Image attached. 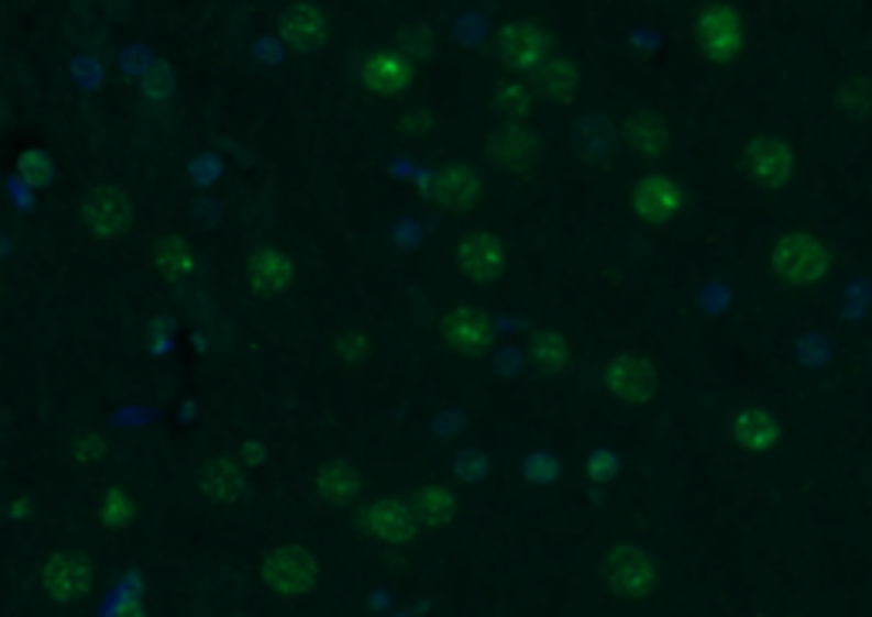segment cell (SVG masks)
Segmentation results:
<instances>
[{"instance_id":"21","label":"cell","mask_w":872,"mask_h":617,"mask_svg":"<svg viewBox=\"0 0 872 617\" xmlns=\"http://www.w3.org/2000/svg\"><path fill=\"white\" fill-rule=\"evenodd\" d=\"M294 280V263L276 250H256L250 256V284L256 294H276Z\"/></svg>"},{"instance_id":"2","label":"cell","mask_w":872,"mask_h":617,"mask_svg":"<svg viewBox=\"0 0 872 617\" xmlns=\"http://www.w3.org/2000/svg\"><path fill=\"white\" fill-rule=\"evenodd\" d=\"M604 580H607V587H610L614 597L641 601L658 584V566H654V560L644 550H638V546L617 542V546H610V553L604 557Z\"/></svg>"},{"instance_id":"4","label":"cell","mask_w":872,"mask_h":617,"mask_svg":"<svg viewBox=\"0 0 872 617\" xmlns=\"http://www.w3.org/2000/svg\"><path fill=\"white\" fill-rule=\"evenodd\" d=\"M318 560L300 546H276L263 560V580L273 594L280 597H303L318 587Z\"/></svg>"},{"instance_id":"25","label":"cell","mask_w":872,"mask_h":617,"mask_svg":"<svg viewBox=\"0 0 872 617\" xmlns=\"http://www.w3.org/2000/svg\"><path fill=\"white\" fill-rule=\"evenodd\" d=\"M536 110V92L529 82L521 79H508L495 89V113L505 123H526Z\"/></svg>"},{"instance_id":"40","label":"cell","mask_w":872,"mask_h":617,"mask_svg":"<svg viewBox=\"0 0 872 617\" xmlns=\"http://www.w3.org/2000/svg\"><path fill=\"white\" fill-rule=\"evenodd\" d=\"M113 617H144V604L141 601H123Z\"/></svg>"},{"instance_id":"29","label":"cell","mask_w":872,"mask_h":617,"mask_svg":"<svg viewBox=\"0 0 872 617\" xmlns=\"http://www.w3.org/2000/svg\"><path fill=\"white\" fill-rule=\"evenodd\" d=\"M99 516H102V526L107 529H126L133 522V502L123 492V485H110V492L102 495Z\"/></svg>"},{"instance_id":"28","label":"cell","mask_w":872,"mask_h":617,"mask_svg":"<svg viewBox=\"0 0 872 617\" xmlns=\"http://www.w3.org/2000/svg\"><path fill=\"white\" fill-rule=\"evenodd\" d=\"M835 102H839V110L852 120L872 117V82L865 76L846 79L839 89H835Z\"/></svg>"},{"instance_id":"11","label":"cell","mask_w":872,"mask_h":617,"mask_svg":"<svg viewBox=\"0 0 872 617\" xmlns=\"http://www.w3.org/2000/svg\"><path fill=\"white\" fill-rule=\"evenodd\" d=\"M682 209V188L665 170H648L634 185V212L644 225L661 229L669 225Z\"/></svg>"},{"instance_id":"1","label":"cell","mask_w":872,"mask_h":617,"mask_svg":"<svg viewBox=\"0 0 872 617\" xmlns=\"http://www.w3.org/2000/svg\"><path fill=\"white\" fill-rule=\"evenodd\" d=\"M771 263H774V273L791 284V287H812L818 284L828 266H831V256L825 250V243L808 232V229H791L784 232L777 243H774V253H771Z\"/></svg>"},{"instance_id":"24","label":"cell","mask_w":872,"mask_h":617,"mask_svg":"<svg viewBox=\"0 0 872 617\" xmlns=\"http://www.w3.org/2000/svg\"><path fill=\"white\" fill-rule=\"evenodd\" d=\"M358 488H362V482H358L355 467L347 461H331L318 474V498L321 502H331V505L352 502L358 495Z\"/></svg>"},{"instance_id":"30","label":"cell","mask_w":872,"mask_h":617,"mask_svg":"<svg viewBox=\"0 0 872 617\" xmlns=\"http://www.w3.org/2000/svg\"><path fill=\"white\" fill-rule=\"evenodd\" d=\"M18 175H21V181L31 185V188H48V185L55 181V164H52V157L42 154V151H24V154L18 157Z\"/></svg>"},{"instance_id":"31","label":"cell","mask_w":872,"mask_h":617,"mask_svg":"<svg viewBox=\"0 0 872 617\" xmlns=\"http://www.w3.org/2000/svg\"><path fill=\"white\" fill-rule=\"evenodd\" d=\"M399 55L409 62V58H430L433 55V31L423 24V21H409L402 31H399Z\"/></svg>"},{"instance_id":"37","label":"cell","mask_w":872,"mask_h":617,"mask_svg":"<svg viewBox=\"0 0 872 617\" xmlns=\"http://www.w3.org/2000/svg\"><path fill=\"white\" fill-rule=\"evenodd\" d=\"M99 454H102V440H99V437L86 433V437H79V440H76V458H79L82 464L96 461Z\"/></svg>"},{"instance_id":"19","label":"cell","mask_w":872,"mask_h":617,"mask_svg":"<svg viewBox=\"0 0 872 617\" xmlns=\"http://www.w3.org/2000/svg\"><path fill=\"white\" fill-rule=\"evenodd\" d=\"M623 144L641 157H661L669 151V123L654 110H634L623 120Z\"/></svg>"},{"instance_id":"14","label":"cell","mask_w":872,"mask_h":617,"mask_svg":"<svg viewBox=\"0 0 872 617\" xmlns=\"http://www.w3.org/2000/svg\"><path fill=\"white\" fill-rule=\"evenodd\" d=\"M280 38L297 55L321 52L324 42H328V18H324V11L313 8V4H294V8H287L280 14Z\"/></svg>"},{"instance_id":"23","label":"cell","mask_w":872,"mask_h":617,"mask_svg":"<svg viewBox=\"0 0 872 617\" xmlns=\"http://www.w3.org/2000/svg\"><path fill=\"white\" fill-rule=\"evenodd\" d=\"M409 508L416 522H427V526H443L453 519V511H457V498H453L450 488H440V485H427V488H416L409 495Z\"/></svg>"},{"instance_id":"12","label":"cell","mask_w":872,"mask_h":617,"mask_svg":"<svg viewBox=\"0 0 872 617\" xmlns=\"http://www.w3.org/2000/svg\"><path fill=\"white\" fill-rule=\"evenodd\" d=\"M92 580H96L92 563L79 553H52L48 563L42 566V587L58 604L82 601L92 591Z\"/></svg>"},{"instance_id":"36","label":"cell","mask_w":872,"mask_h":617,"mask_svg":"<svg viewBox=\"0 0 872 617\" xmlns=\"http://www.w3.org/2000/svg\"><path fill=\"white\" fill-rule=\"evenodd\" d=\"M453 467H457V474L464 477V482H477V477L484 474V458L477 451H461L457 464H453Z\"/></svg>"},{"instance_id":"3","label":"cell","mask_w":872,"mask_h":617,"mask_svg":"<svg viewBox=\"0 0 872 617\" xmlns=\"http://www.w3.org/2000/svg\"><path fill=\"white\" fill-rule=\"evenodd\" d=\"M695 42L709 62H732L743 52V18L729 4H709L695 18Z\"/></svg>"},{"instance_id":"7","label":"cell","mask_w":872,"mask_h":617,"mask_svg":"<svg viewBox=\"0 0 872 617\" xmlns=\"http://www.w3.org/2000/svg\"><path fill=\"white\" fill-rule=\"evenodd\" d=\"M487 161L508 175H526L542 161V141L529 123H501L487 136Z\"/></svg>"},{"instance_id":"5","label":"cell","mask_w":872,"mask_h":617,"mask_svg":"<svg viewBox=\"0 0 872 617\" xmlns=\"http://www.w3.org/2000/svg\"><path fill=\"white\" fill-rule=\"evenodd\" d=\"M743 170L753 185L781 191L794 178V147L784 136L760 133L743 147Z\"/></svg>"},{"instance_id":"41","label":"cell","mask_w":872,"mask_h":617,"mask_svg":"<svg viewBox=\"0 0 872 617\" xmlns=\"http://www.w3.org/2000/svg\"><path fill=\"white\" fill-rule=\"evenodd\" d=\"M24 508H27V502L21 498L18 505H11V516H14V519H24V516H21V511H24Z\"/></svg>"},{"instance_id":"38","label":"cell","mask_w":872,"mask_h":617,"mask_svg":"<svg viewBox=\"0 0 872 617\" xmlns=\"http://www.w3.org/2000/svg\"><path fill=\"white\" fill-rule=\"evenodd\" d=\"M430 123H433V120H430V113L416 110V113H409V117L402 120V130H406V133H412V136H420V133H423Z\"/></svg>"},{"instance_id":"6","label":"cell","mask_w":872,"mask_h":617,"mask_svg":"<svg viewBox=\"0 0 872 617\" xmlns=\"http://www.w3.org/2000/svg\"><path fill=\"white\" fill-rule=\"evenodd\" d=\"M505 243L487 229H474L457 243V269L474 287H495L505 277Z\"/></svg>"},{"instance_id":"26","label":"cell","mask_w":872,"mask_h":617,"mask_svg":"<svg viewBox=\"0 0 872 617\" xmlns=\"http://www.w3.org/2000/svg\"><path fill=\"white\" fill-rule=\"evenodd\" d=\"M151 260H154L161 277H167V280H185L188 273L195 269V253L188 250V243H185V239H178V235H164L161 243L154 246Z\"/></svg>"},{"instance_id":"15","label":"cell","mask_w":872,"mask_h":617,"mask_svg":"<svg viewBox=\"0 0 872 617\" xmlns=\"http://www.w3.org/2000/svg\"><path fill=\"white\" fill-rule=\"evenodd\" d=\"M362 526L382 542H409L416 532V516H412L409 502L375 498L362 508Z\"/></svg>"},{"instance_id":"22","label":"cell","mask_w":872,"mask_h":617,"mask_svg":"<svg viewBox=\"0 0 872 617\" xmlns=\"http://www.w3.org/2000/svg\"><path fill=\"white\" fill-rule=\"evenodd\" d=\"M580 86V73L570 58H549L536 73V92L549 102H570Z\"/></svg>"},{"instance_id":"33","label":"cell","mask_w":872,"mask_h":617,"mask_svg":"<svg viewBox=\"0 0 872 617\" xmlns=\"http://www.w3.org/2000/svg\"><path fill=\"white\" fill-rule=\"evenodd\" d=\"M368 352H372L368 338L358 334V331H344V334L338 338V355H341L344 362H362Z\"/></svg>"},{"instance_id":"8","label":"cell","mask_w":872,"mask_h":617,"mask_svg":"<svg viewBox=\"0 0 872 617\" xmlns=\"http://www.w3.org/2000/svg\"><path fill=\"white\" fill-rule=\"evenodd\" d=\"M82 219L96 239H102V243H117V239H123L133 225V205L120 188L102 185L82 198Z\"/></svg>"},{"instance_id":"10","label":"cell","mask_w":872,"mask_h":617,"mask_svg":"<svg viewBox=\"0 0 872 617\" xmlns=\"http://www.w3.org/2000/svg\"><path fill=\"white\" fill-rule=\"evenodd\" d=\"M604 383H607L614 399H620L627 406H641V403L654 399V393L661 386V375L641 355H617L604 372Z\"/></svg>"},{"instance_id":"20","label":"cell","mask_w":872,"mask_h":617,"mask_svg":"<svg viewBox=\"0 0 872 617\" xmlns=\"http://www.w3.org/2000/svg\"><path fill=\"white\" fill-rule=\"evenodd\" d=\"M198 488L208 502H219V505H229V502H239L246 495V477H242V467L229 458H219V461H208L198 474Z\"/></svg>"},{"instance_id":"17","label":"cell","mask_w":872,"mask_h":617,"mask_svg":"<svg viewBox=\"0 0 872 617\" xmlns=\"http://www.w3.org/2000/svg\"><path fill=\"white\" fill-rule=\"evenodd\" d=\"M362 82L378 96H402L412 86V65L399 52H372L362 62Z\"/></svg>"},{"instance_id":"16","label":"cell","mask_w":872,"mask_h":617,"mask_svg":"<svg viewBox=\"0 0 872 617\" xmlns=\"http://www.w3.org/2000/svg\"><path fill=\"white\" fill-rule=\"evenodd\" d=\"M430 195L443 205V209H471L481 198V175L471 164H457V161L443 164L433 175Z\"/></svg>"},{"instance_id":"39","label":"cell","mask_w":872,"mask_h":617,"mask_svg":"<svg viewBox=\"0 0 872 617\" xmlns=\"http://www.w3.org/2000/svg\"><path fill=\"white\" fill-rule=\"evenodd\" d=\"M266 454H269V451L263 448V443H256V440H246V443H242V461H246V464H263Z\"/></svg>"},{"instance_id":"35","label":"cell","mask_w":872,"mask_h":617,"mask_svg":"<svg viewBox=\"0 0 872 617\" xmlns=\"http://www.w3.org/2000/svg\"><path fill=\"white\" fill-rule=\"evenodd\" d=\"M617 474V461L610 451H593L589 454V477L593 482H610V477Z\"/></svg>"},{"instance_id":"32","label":"cell","mask_w":872,"mask_h":617,"mask_svg":"<svg viewBox=\"0 0 872 617\" xmlns=\"http://www.w3.org/2000/svg\"><path fill=\"white\" fill-rule=\"evenodd\" d=\"M174 89V79H170V68L167 65H151L147 76H144V92L151 99H167Z\"/></svg>"},{"instance_id":"18","label":"cell","mask_w":872,"mask_h":617,"mask_svg":"<svg viewBox=\"0 0 872 617\" xmlns=\"http://www.w3.org/2000/svg\"><path fill=\"white\" fill-rule=\"evenodd\" d=\"M781 437V423L771 409L763 406H743L737 417H732V440L740 443L747 454H763L771 451Z\"/></svg>"},{"instance_id":"9","label":"cell","mask_w":872,"mask_h":617,"mask_svg":"<svg viewBox=\"0 0 872 617\" xmlns=\"http://www.w3.org/2000/svg\"><path fill=\"white\" fill-rule=\"evenodd\" d=\"M549 55V34L536 21H508L498 31V58L511 73H539Z\"/></svg>"},{"instance_id":"13","label":"cell","mask_w":872,"mask_h":617,"mask_svg":"<svg viewBox=\"0 0 872 617\" xmlns=\"http://www.w3.org/2000/svg\"><path fill=\"white\" fill-rule=\"evenodd\" d=\"M443 338L453 352L477 359L492 349V318L471 304L453 307L450 315H443Z\"/></svg>"},{"instance_id":"34","label":"cell","mask_w":872,"mask_h":617,"mask_svg":"<svg viewBox=\"0 0 872 617\" xmlns=\"http://www.w3.org/2000/svg\"><path fill=\"white\" fill-rule=\"evenodd\" d=\"M555 474H560V467H555V458L552 454H532L526 461V477H529L532 485H549Z\"/></svg>"},{"instance_id":"27","label":"cell","mask_w":872,"mask_h":617,"mask_svg":"<svg viewBox=\"0 0 872 617\" xmlns=\"http://www.w3.org/2000/svg\"><path fill=\"white\" fill-rule=\"evenodd\" d=\"M532 365L539 372H563L570 365V345L560 331H539L532 338Z\"/></svg>"}]
</instances>
